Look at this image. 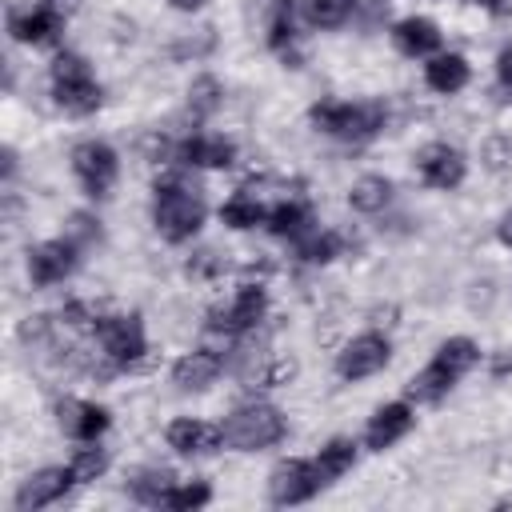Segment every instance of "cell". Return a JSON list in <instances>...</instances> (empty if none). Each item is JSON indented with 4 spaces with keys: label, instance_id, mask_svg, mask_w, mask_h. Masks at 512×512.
Wrapping results in <instances>:
<instances>
[{
    "label": "cell",
    "instance_id": "obj_1",
    "mask_svg": "<svg viewBox=\"0 0 512 512\" xmlns=\"http://www.w3.org/2000/svg\"><path fill=\"white\" fill-rule=\"evenodd\" d=\"M204 200L184 176H160L152 188V224L168 244H184L204 228Z\"/></svg>",
    "mask_w": 512,
    "mask_h": 512
},
{
    "label": "cell",
    "instance_id": "obj_2",
    "mask_svg": "<svg viewBox=\"0 0 512 512\" xmlns=\"http://www.w3.org/2000/svg\"><path fill=\"white\" fill-rule=\"evenodd\" d=\"M476 360H480L476 340H468V336H448V340L432 352V360L408 380V400H416V404H436V400H444V396L476 368Z\"/></svg>",
    "mask_w": 512,
    "mask_h": 512
},
{
    "label": "cell",
    "instance_id": "obj_3",
    "mask_svg": "<svg viewBox=\"0 0 512 512\" xmlns=\"http://www.w3.org/2000/svg\"><path fill=\"white\" fill-rule=\"evenodd\" d=\"M220 432H224V444L232 452H264V448H272V444L284 440L288 424H284V412L276 404L248 400V404H236L224 416Z\"/></svg>",
    "mask_w": 512,
    "mask_h": 512
},
{
    "label": "cell",
    "instance_id": "obj_4",
    "mask_svg": "<svg viewBox=\"0 0 512 512\" xmlns=\"http://www.w3.org/2000/svg\"><path fill=\"white\" fill-rule=\"evenodd\" d=\"M48 76H52V96H56V104H60L64 112L88 116V112L100 108L104 92H100V84H96V76H92V64H88L80 52H56Z\"/></svg>",
    "mask_w": 512,
    "mask_h": 512
},
{
    "label": "cell",
    "instance_id": "obj_5",
    "mask_svg": "<svg viewBox=\"0 0 512 512\" xmlns=\"http://www.w3.org/2000/svg\"><path fill=\"white\" fill-rule=\"evenodd\" d=\"M308 116H312V124H316L320 132H328V136H336V140H348V144L372 140V136L384 128V120H388L384 104H348V100L312 104Z\"/></svg>",
    "mask_w": 512,
    "mask_h": 512
},
{
    "label": "cell",
    "instance_id": "obj_6",
    "mask_svg": "<svg viewBox=\"0 0 512 512\" xmlns=\"http://www.w3.org/2000/svg\"><path fill=\"white\" fill-rule=\"evenodd\" d=\"M72 172H76L84 196L104 200V196L112 192L116 176H120V156H116L112 144H104V140H80V144L72 148Z\"/></svg>",
    "mask_w": 512,
    "mask_h": 512
},
{
    "label": "cell",
    "instance_id": "obj_7",
    "mask_svg": "<svg viewBox=\"0 0 512 512\" xmlns=\"http://www.w3.org/2000/svg\"><path fill=\"white\" fill-rule=\"evenodd\" d=\"M92 332H96L100 352L108 356L112 368H132L148 352V336H144L140 316H100Z\"/></svg>",
    "mask_w": 512,
    "mask_h": 512
},
{
    "label": "cell",
    "instance_id": "obj_8",
    "mask_svg": "<svg viewBox=\"0 0 512 512\" xmlns=\"http://www.w3.org/2000/svg\"><path fill=\"white\" fill-rule=\"evenodd\" d=\"M388 360H392V340L384 332H360V336H352L336 352V376L348 380V384H356V380L376 376Z\"/></svg>",
    "mask_w": 512,
    "mask_h": 512
},
{
    "label": "cell",
    "instance_id": "obj_9",
    "mask_svg": "<svg viewBox=\"0 0 512 512\" xmlns=\"http://www.w3.org/2000/svg\"><path fill=\"white\" fill-rule=\"evenodd\" d=\"M80 264V244L72 236H56V240H44L36 248H28V280L32 288H52V284H64Z\"/></svg>",
    "mask_w": 512,
    "mask_h": 512
},
{
    "label": "cell",
    "instance_id": "obj_10",
    "mask_svg": "<svg viewBox=\"0 0 512 512\" xmlns=\"http://www.w3.org/2000/svg\"><path fill=\"white\" fill-rule=\"evenodd\" d=\"M320 476H316V464L304 460V456H288L280 460L272 472H268V500L276 508H292V504H304L320 492Z\"/></svg>",
    "mask_w": 512,
    "mask_h": 512
},
{
    "label": "cell",
    "instance_id": "obj_11",
    "mask_svg": "<svg viewBox=\"0 0 512 512\" xmlns=\"http://www.w3.org/2000/svg\"><path fill=\"white\" fill-rule=\"evenodd\" d=\"M264 312H268V292L260 284H240L228 308H212L208 312V332L244 336L264 320Z\"/></svg>",
    "mask_w": 512,
    "mask_h": 512
},
{
    "label": "cell",
    "instance_id": "obj_12",
    "mask_svg": "<svg viewBox=\"0 0 512 512\" xmlns=\"http://www.w3.org/2000/svg\"><path fill=\"white\" fill-rule=\"evenodd\" d=\"M416 172L428 188H440V192H452L464 184L468 176V160L460 148H452L448 140H436V144H424L416 152Z\"/></svg>",
    "mask_w": 512,
    "mask_h": 512
},
{
    "label": "cell",
    "instance_id": "obj_13",
    "mask_svg": "<svg viewBox=\"0 0 512 512\" xmlns=\"http://www.w3.org/2000/svg\"><path fill=\"white\" fill-rule=\"evenodd\" d=\"M76 484H80V480L72 476V468H68V464H64V468H40V472H32V476H24V480H20V488H16V496H12V504H16V512H40V508H48V504L64 500Z\"/></svg>",
    "mask_w": 512,
    "mask_h": 512
},
{
    "label": "cell",
    "instance_id": "obj_14",
    "mask_svg": "<svg viewBox=\"0 0 512 512\" xmlns=\"http://www.w3.org/2000/svg\"><path fill=\"white\" fill-rule=\"evenodd\" d=\"M56 424H60L64 436L88 444V440H100V436L108 432L112 416H108V408L96 404V400H76V396H68V400L56 404Z\"/></svg>",
    "mask_w": 512,
    "mask_h": 512
},
{
    "label": "cell",
    "instance_id": "obj_15",
    "mask_svg": "<svg viewBox=\"0 0 512 512\" xmlns=\"http://www.w3.org/2000/svg\"><path fill=\"white\" fill-rule=\"evenodd\" d=\"M416 424V412L408 400H392V404H380L372 416H368V428H364V448L368 452H384L392 448L396 440H404Z\"/></svg>",
    "mask_w": 512,
    "mask_h": 512
},
{
    "label": "cell",
    "instance_id": "obj_16",
    "mask_svg": "<svg viewBox=\"0 0 512 512\" xmlns=\"http://www.w3.org/2000/svg\"><path fill=\"white\" fill-rule=\"evenodd\" d=\"M164 440L172 452L180 456H212L224 448V432L220 424H208V420H196V416H180L164 428Z\"/></svg>",
    "mask_w": 512,
    "mask_h": 512
},
{
    "label": "cell",
    "instance_id": "obj_17",
    "mask_svg": "<svg viewBox=\"0 0 512 512\" xmlns=\"http://www.w3.org/2000/svg\"><path fill=\"white\" fill-rule=\"evenodd\" d=\"M64 20H68V16H60V12L36 4V8H28V12H12V16H8V32H12V40H20V44L44 48V44H56V40H60Z\"/></svg>",
    "mask_w": 512,
    "mask_h": 512
},
{
    "label": "cell",
    "instance_id": "obj_18",
    "mask_svg": "<svg viewBox=\"0 0 512 512\" xmlns=\"http://www.w3.org/2000/svg\"><path fill=\"white\" fill-rule=\"evenodd\" d=\"M224 372V356L212 348H192L172 364V384L180 392H204L208 384H216V376Z\"/></svg>",
    "mask_w": 512,
    "mask_h": 512
},
{
    "label": "cell",
    "instance_id": "obj_19",
    "mask_svg": "<svg viewBox=\"0 0 512 512\" xmlns=\"http://www.w3.org/2000/svg\"><path fill=\"white\" fill-rule=\"evenodd\" d=\"M176 160H184L188 168H232L236 144L228 136L196 132V136H188V140L176 144Z\"/></svg>",
    "mask_w": 512,
    "mask_h": 512
},
{
    "label": "cell",
    "instance_id": "obj_20",
    "mask_svg": "<svg viewBox=\"0 0 512 512\" xmlns=\"http://www.w3.org/2000/svg\"><path fill=\"white\" fill-rule=\"evenodd\" d=\"M440 28H436V20H428V16H404V20H396L392 24V44L404 52V56H436L440 52Z\"/></svg>",
    "mask_w": 512,
    "mask_h": 512
},
{
    "label": "cell",
    "instance_id": "obj_21",
    "mask_svg": "<svg viewBox=\"0 0 512 512\" xmlns=\"http://www.w3.org/2000/svg\"><path fill=\"white\" fill-rule=\"evenodd\" d=\"M264 228H268L272 236H280V240H304V236L316 228V220H312V208H308L304 200L284 196V200H276V204L268 208Z\"/></svg>",
    "mask_w": 512,
    "mask_h": 512
},
{
    "label": "cell",
    "instance_id": "obj_22",
    "mask_svg": "<svg viewBox=\"0 0 512 512\" xmlns=\"http://www.w3.org/2000/svg\"><path fill=\"white\" fill-rule=\"evenodd\" d=\"M468 76H472V68H468V60L460 52H436L424 64V84L432 92H440V96H456L468 84Z\"/></svg>",
    "mask_w": 512,
    "mask_h": 512
},
{
    "label": "cell",
    "instance_id": "obj_23",
    "mask_svg": "<svg viewBox=\"0 0 512 512\" xmlns=\"http://www.w3.org/2000/svg\"><path fill=\"white\" fill-rule=\"evenodd\" d=\"M360 444L356 440H348V436H332L316 456H312V464H316V476H320V484L328 488V484H336L344 472H352L356 468V452Z\"/></svg>",
    "mask_w": 512,
    "mask_h": 512
},
{
    "label": "cell",
    "instance_id": "obj_24",
    "mask_svg": "<svg viewBox=\"0 0 512 512\" xmlns=\"http://www.w3.org/2000/svg\"><path fill=\"white\" fill-rule=\"evenodd\" d=\"M220 220H224L228 228L244 232V228H256V224L268 220V204H264L260 196H252V184H244V188H236V192L220 204Z\"/></svg>",
    "mask_w": 512,
    "mask_h": 512
},
{
    "label": "cell",
    "instance_id": "obj_25",
    "mask_svg": "<svg viewBox=\"0 0 512 512\" xmlns=\"http://www.w3.org/2000/svg\"><path fill=\"white\" fill-rule=\"evenodd\" d=\"M348 204L352 212H364V216H376L392 204V180L388 176H360L352 188H348Z\"/></svg>",
    "mask_w": 512,
    "mask_h": 512
},
{
    "label": "cell",
    "instance_id": "obj_26",
    "mask_svg": "<svg viewBox=\"0 0 512 512\" xmlns=\"http://www.w3.org/2000/svg\"><path fill=\"white\" fill-rule=\"evenodd\" d=\"M296 0H276L272 4V16H268V48L280 52L288 60L292 44H296Z\"/></svg>",
    "mask_w": 512,
    "mask_h": 512
},
{
    "label": "cell",
    "instance_id": "obj_27",
    "mask_svg": "<svg viewBox=\"0 0 512 512\" xmlns=\"http://www.w3.org/2000/svg\"><path fill=\"white\" fill-rule=\"evenodd\" d=\"M352 4H356V0H296V8H300V16H304V24L324 28V32H328V28L348 24Z\"/></svg>",
    "mask_w": 512,
    "mask_h": 512
},
{
    "label": "cell",
    "instance_id": "obj_28",
    "mask_svg": "<svg viewBox=\"0 0 512 512\" xmlns=\"http://www.w3.org/2000/svg\"><path fill=\"white\" fill-rule=\"evenodd\" d=\"M176 484V476L168 472V468H140L132 480H128V492H132V500H140V504H148V508H160V500H164V492Z\"/></svg>",
    "mask_w": 512,
    "mask_h": 512
},
{
    "label": "cell",
    "instance_id": "obj_29",
    "mask_svg": "<svg viewBox=\"0 0 512 512\" xmlns=\"http://www.w3.org/2000/svg\"><path fill=\"white\" fill-rule=\"evenodd\" d=\"M208 500H212L208 480H176V484L164 492L160 508H168V512H196V508H204Z\"/></svg>",
    "mask_w": 512,
    "mask_h": 512
},
{
    "label": "cell",
    "instance_id": "obj_30",
    "mask_svg": "<svg viewBox=\"0 0 512 512\" xmlns=\"http://www.w3.org/2000/svg\"><path fill=\"white\" fill-rule=\"evenodd\" d=\"M340 248H344V240L336 236V232H320V228H312L304 240H296V256L304 260V264H328V260H336L340 256Z\"/></svg>",
    "mask_w": 512,
    "mask_h": 512
},
{
    "label": "cell",
    "instance_id": "obj_31",
    "mask_svg": "<svg viewBox=\"0 0 512 512\" xmlns=\"http://www.w3.org/2000/svg\"><path fill=\"white\" fill-rule=\"evenodd\" d=\"M220 104H224V84H220L216 76H196V80L188 84V112H192L196 120L212 116Z\"/></svg>",
    "mask_w": 512,
    "mask_h": 512
},
{
    "label": "cell",
    "instance_id": "obj_32",
    "mask_svg": "<svg viewBox=\"0 0 512 512\" xmlns=\"http://www.w3.org/2000/svg\"><path fill=\"white\" fill-rule=\"evenodd\" d=\"M68 468H72V476H76L80 484H92V480L104 476V468H108V452H104L96 440H88L84 448H76V456L68 460Z\"/></svg>",
    "mask_w": 512,
    "mask_h": 512
},
{
    "label": "cell",
    "instance_id": "obj_33",
    "mask_svg": "<svg viewBox=\"0 0 512 512\" xmlns=\"http://www.w3.org/2000/svg\"><path fill=\"white\" fill-rule=\"evenodd\" d=\"M96 224H100V220H92L88 212H76V216H72V224H68V236H72V240L84 248V244L100 240V228H96Z\"/></svg>",
    "mask_w": 512,
    "mask_h": 512
},
{
    "label": "cell",
    "instance_id": "obj_34",
    "mask_svg": "<svg viewBox=\"0 0 512 512\" xmlns=\"http://www.w3.org/2000/svg\"><path fill=\"white\" fill-rule=\"evenodd\" d=\"M496 80H500V92L512 100V44L500 48V56H496Z\"/></svg>",
    "mask_w": 512,
    "mask_h": 512
},
{
    "label": "cell",
    "instance_id": "obj_35",
    "mask_svg": "<svg viewBox=\"0 0 512 512\" xmlns=\"http://www.w3.org/2000/svg\"><path fill=\"white\" fill-rule=\"evenodd\" d=\"M208 272H216V260H212V252H200L196 260H188V276H208Z\"/></svg>",
    "mask_w": 512,
    "mask_h": 512
},
{
    "label": "cell",
    "instance_id": "obj_36",
    "mask_svg": "<svg viewBox=\"0 0 512 512\" xmlns=\"http://www.w3.org/2000/svg\"><path fill=\"white\" fill-rule=\"evenodd\" d=\"M512 372V348H500L496 356H492V376L500 380V376H508Z\"/></svg>",
    "mask_w": 512,
    "mask_h": 512
},
{
    "label": "cell",
    "instance_id": "obj_37",
    "mask_svg": "<svg viewBox=\"0 0 512 512\" xmlns=\"http://www.w3.org/2000/svg\"><path fill=\"white\" fill-rule=\"evenodd\" d=\"M44 8H52V12H60V16H72L76 12V0H40Z\"/></svg>",
    "mask_w": 512,
    "mask_h": 512
},
{
    "label": "cell",
    "instance_id": "obj_38",
    "mask_svg": "<svg viewBox=\"0 0 512 512\" xmlns=\"http://www.w3.org/2000/svg\"><path fill=\"white\" fill-rule=\"evenodd\" d=\"M496 236H500V240H504V244L512 248V208H508V212L500 216V228H496Z\"/></svg>",
    "mask_w": 512,
    "mask_h": 512
},
{
    "label": "cell",
    "instance_id": "obj_39",
    "mask_svg": "<svg viewBox=\"0 0 512 512\" xmlns=\"http://www.w3.org/2000/svg\"><path fill=\"white\" fill-rule=\"evenodd\" d=\"M168 4H172L176 12H200V8L208 4V0H168Z\"/></svg>",
    "mask_w": 512,
    "mask_h": 512
},
{
    "label": "cell",
    "instance_id": "obj_40",
    "mask_svg": "<svg viewBox=\"0 0 512 512\" xmlns=\"http://www.w3.org/2000/svg\"><path fill=\"white\" fill-rule=\"evenodd\" d=\"M16 176V148H4V180Z\"/></svg>",
    "mask_w": 512,
    "mask_h": 512
}]
</instances>
